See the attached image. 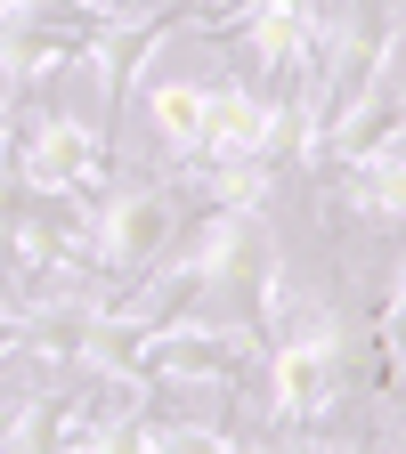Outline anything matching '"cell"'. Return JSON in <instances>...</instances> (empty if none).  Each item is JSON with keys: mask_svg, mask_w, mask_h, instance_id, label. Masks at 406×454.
Listing matches in <instances>:
<instances>
[{"mask_svg": "<svg viewBox=\"0 0 406 454\" xmlns=\"http://www.w3.org/2000/svg\"><path fill=\"white\" fill-rule=\"evenodd\" d=\"M358 373H374V333L341 317L333 293H293L260 340V381H268V430L276 438H317L341 422L358 397ZM382 389V373H374Z\"/></svg>", "mask_w": 406, "mask_h": 454, "instance_id": "obj_1", "label": "cell"}, {"mask_svg": "<svg viewBox=\"0 0 406 454\" xmlns=\"http://www.w3.org/2000/svg\"><path fill=\"white\" fill-rule=\"evenodd\" d=\"M187 179L179 170H123L114 162V179L98 187L90 203V268L114 284V301H123V284L147 276V260L179 236V219H187Z\"/></svg>", "mask_w": 406, "mask_h": 454, "instance_id": "obj_2", "label": "cell"}, {"mask_svg": "<svg viewBox=\"0 0 406 454\" xmlns=\"http://www.w3.org/2000/svg\"><path fill=\"white\" fill-rule=\"evenodd\" d=\"M114 138L98 130L90 106H57V98H33L17 114V146H9V187L25 195H98L114 179Z\"/></svg>", "mask_w": 406, "mask_h": 454, "instance_id": "obj_3", "label": "cell"}, {"mask_svg": "<svg viewBox=\"0 0 406 454\" xmlns=\"http://www.w3.org/2000/svg\"><path fill=\"white\" fill-rule=\"evenodd\" d=\"M203 122H211V74H163V82H147V130H155L163 170H195Z\"/></svg>", "mask_w": 406, "mask_h": 454, "instance_id": "obj_4", "label": "cell"}, {"mask_svg": "<svg viewBox=\"0 0 406 454\" xmlns=\"http://www.w3.org/2000/svg\"><path fill=\"white\" fill-rule=\"evenodd\" d=\"M66 9H82V17H114V9H131V0H66Z\"/></svg>", "mask_w": 406, "mask_h": 454, "instance_id": "obj_5", "label": "cell"}]
</instances>
